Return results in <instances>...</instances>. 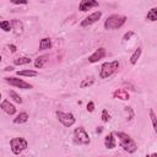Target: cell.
<instances>
[{"label":"cell","instance_id":"cell-30","mask_svg":"<svg viewBox=\"0 0 157 157\" xmlns=\"http://www.w3.org/2000/svg\"><path fill=\"white\" fill-rule=\"evenodd\" d=\"M9 48H10V50H11L12 53H15V52H16V45H13V44H10V45H9Z\"/></svg>","mask_w":157,"mask_h":157},{"label":"cell","instance_id":"cell-4","mask_svg":"<svg viewBox=\"0 0 157 157\" xmlns=\"http://www.w3.org/2000/svg\"><path fill=\"white\" fill-rule=\"evenodd\" d=\"M74 142L76 145H90L91 139L87 131L85 130V128L78 126L74 130Z\"/></svg>","mask_w":157,"mask_h":157},{"label":"cell","instance_id":"cell-11","mask_svg":"<svg viewBox=\"0 0 157 157\" xmlns=\"http://www.w3.org/2000/svg\"><path fill=\"white\" fill-rule=\"evenodd\" d=\"M0 108H1L6 114H9V115H13V114L16 113V108H15V105H13L10 101H7V99H5V101L1 102Z\"/></svg>","mask_w":157,"mask_h":157},{"label":"cell","instance_id":"cell-10","mask_svg":"<svg viewBox=\"0 0 157 157\" xmlns=\"http://www.w3.org/2000/svg\"><path fill=\"white\" fill-rule=\"evenodd\" d=\"M104 56H105V49H104L103 47H101V48L96 49L93 54H91V55L88 56V61H90L91 64H94V63H98V61H99L101 59H103Z\"/></svg>","mask_w":157,"mask_h":157},{"label":"cell","instance_id":"cell-32","mask_svg":"<svg viewBox=\"0 0 157 157\" xmlns=\"http://www.w3.org/2000/svg\"><path fill=\"white\" fill-rule=\"evenodd\" d=\"M102 130H103V128H102V126H99V128H97L96 132H97V134H101V132H102Z\"/></svg>","mask_w":157,"mask_h":157},{"label":"cell","instance_id":"cell-14","mask_svg":"<svg viewBox=\"0 0 157 157\" xmlns=\"http://www.w3.org/2000/svg\"><path fill=\"white\" fill-rule=\"evenodd\" d=\"M52 48V39L48 37H44L40 39L39 43V50H45V49H50Z\"/></svg>","mask_w":157,"mask_h":157},{"label":"cell","instance_id":"cell-21","mask_svg":"<svg viewBox=\"0 0 157 157\" xmlns=\"http://www.w3.org/2000/svg\"><path fill=\"white\" fill-rule=\"evenodd\" d=\"M9 96H10V97L16 102V103H20V104L22 103V98L20 97V94H18L17 92H15V91H12V90H11V91H9Z\"/></svg>","mask_w":157,"mask_h":157},{"label":"cell","instance_id":"cell-23","mask_svg":"<svg viewBox=\"0 0 157 157\" xmlns=\"http://www.w3.org/2000/svg\"><path fill=\"white\" fill-rule=\"evenodd\" d=\"M45 58L47 56H38L37 59H36V61H34V66L38 69H40V67H43V65H44V61H45Z\"/></svg>","mask_w":157,"mask_h":157},{"label":"cell","instance_id":"cell-5","mask_svg":"<svg viewBox=\"0 0 157 157\" xmlns=\"http://www.w3.org/2000/svg\"><path fill=\"white\" fill-rule=\"evenodd\" d=\"M28 144L23 137H13L10 140V147L13 155H20L27 148Z\"/></svg>","mask_w":157,"mask_h":157},{"label":"cell","instance_id":"cell-3","mask_svg":"<svg viewBox=\"0 0 157 157\" xmlns=\"http://www.w3.org/2000/svg\"><path fill=\"white\" fill-rule=\"evenodd\" d=\"M119 69V61L113 60V61H107L101 66L99 71V77L101 78H108L112 75H114Z\"/></svg>","mask_w":157,"mask_h":157},{"label":"cell","instance_id":"cell-13","mask_svg":"<svg viewBox=\"0 0 157 157\" xmlns=\"http://www.w3.org/2000/svg\"><path fill=\"white\" fill-rule=\"evenodd\" d=\"M104 146H105L107 148H109V150H112V148H114V147L117 146V140H115L113 132H109V134L104 137Z\"/></svg>","mask_w":157,"mask_h":157},{"label":"cell","instance_id":"cell-8","mask_svg":"<svg viewBox=\"0 0 157 157\" xmlns=\"http://www.w3.org/2000/svg\"><path fill=\"white\" fill-rule=\"evenodd\" d=\"M101 17H102V11L92 12L91 15H88L87 17H85V18L81 21V27H88V26L96 23Z\"/></svg>","mask_w":157,"mask_h":157},{"label":"cell","instance_id":"cell-20","mask_svg":"<svg viewBox=\"0 0 157 157\" xmlns=\"http://www.w3.org/2000/svg\"><path fill=\"white\" fill-rule=\"evenodd\" d=\"M17 75L18 76H37L38 72L34 70H21V71H17Z\"/></svg>","mask_w":157,"mask_h":157},{"label":"cell","instance_id":"cell-28","mask_svg":"<svg viewBox=\"0 0 157 157\" xmlns=\"http://www.w3.org/2000/svg\"><path fill=\"white\" fill-rule=\"evenodd\" d=\"M132 36H135V33H134L132 31H129V32H126V33L124 34L123 39H124V40H129V39H130V38H131Z\"/></svg>","mask_w":157,"mask_h":157},{"label":"cell","instance_id":"cell-33","mask_svg":"<svg viewBox=\"0 0 157 157\" xmlns=\"http://www.w3.org/2000/svg\"><path fill=\"white\" fill-rule=\"evenodd\" d=\"M1 60H2V58H1V55H0V63H1Z\"/></svg>","mask_w":157,"mask_h":157},{"label":"cell","instance_id":"cell-1","mask_svg":"<svg viewBox=\"0 0 157 157\" xmlns=\"http://www.w3.org/2000/svg\"><path fill=\"white\" fill-rule=\"evenodd\" d=\"M113 134L118 137L119 145H120V147H123V150H124L125 152H128V153H134V152L137 150L136 142H135L128 134L121 132V131H115V132H113Z\"/></svg>","mask_w":157,"mask_h":157},{"label":"cell","instance_id":"cell-7","mask_svg":"<svg viewBox=\"0 0 157 157\" xmlns=\"http://www.w3.org/2000/svg\"><path fill=\"white\" fill-rule=\"evenodd\" d=\"M5 81L7 83H10L11 86L18 87V88H23V90H29L32 88V85L23 81L22 78H17V77H5Z\"/></svg>","mask_w":157,"mask_h":157},{"label":"cell","instance_id":"cell-31","mask_svg":"<svg viewBox=\"0 0 157 157\" xmlns=\"http://www.w3.org/2000/svg\"><path fill=\"white\" fill-rule=\"evenodd\" d=\"M12 70H13L12 66H6V67H5V71H12Z\"/></svg>","mask_w":157,"mask_h":157},{"label":"cell","instance_id":"cell-12","mask_svg":"<svg viewBox=\"0 0 157 157\" xmlns=\"http://www.w3.org/2000/svg\"><path fill=\"white\" fill-rule=\"evenodd\" d=\"M113 97H114V98H118V99H121V101H128V99H130L129 92H128L126 90H124V88H118V90H115V91L113 92Z\"/></svg>","mask_w":157,"mask_h":157},{"label":"cell","instance_id":"cell-18","mask_svg":"<svg viewBox=\"0 0 157 157\" xmlns=\"http://www.w3.org/2000/svg\"><path fill=\"white\" fill-rule=\"evenodd\" d=\"M146 20L152 21V22L157 21V7H152V9L147 12V15H146Z\"/></svg>","mask_w":157,"mask_h":157},{"label":"cell","instance_id":"cell-15","mask_svg":"<svg viewBox=\"0 0 157 157\" xmlns=\"http://www.w3.org/2000/svg\"><path fill=\"white\" fill-rule=\"evenodd\" d=\"M28 114L26 113V112H21L15 119H13V123L15 124H23V123H26L27 120H28Z\"/></svg>","mask_w":157,"mask_h":157},{"label":"cell","instance_id":"cell-27","mask_svg":"<svg viewBox=\"0 0 157 157\" xmlns=\"http://www.w3.org/2000/svg\"><path fill=\"white\" fill-rule=\"evenodd\" d=\"M10 2H12L15 5H27L28 0H10Z\"/></svg>","mask_w":157,"mask_h":157},{"label":"cell","instance_id":"cell-24","mask_svg":"<svg viewBox=\"0 0 157 157\" xmlns=\"http://www.w3.org/2000/svg\"><path fill=\"white\" fill-rule=\"evenodd\" d=\"M148 113H150V118H151V121H152L153 130H155V131H157V128H156V114H155L153 109H148Z\"/></svg>","mask_w":157,"mask_h":157},{"label":"cell","instance_id":"cell-26","mask_svg":"<svg viewBox=\"0 0 157 157\" xmlns=\"http://www.w3.org/2000/svg\"><path fill=\"white\" fill-rule=\"evenodd\" d=\"M12 25L15 26V28H13V29H17V32H21V31H22V23H21L20 21L15 20V21L12 22Z\"/></svg>","mask_w":157,"mask_h":157},{"label":"cell","instance_id":"cell-25","mask_svg":"<svg viewBox=\"0 0 157 157\" xmlns=\"http://www.w3.org/2000/svg\"><path fill=\"white\" fill-rule=\"evenodd\" d=\"M101 118H102V121H104V123H107V121L110 120V114L108 113L107 109H103V110H102V115H101Z\"/></svg>","mask_w":157,"mask_h":157},{"label":"cell","instance_id":"cell-2","mask_svg":"<svg viewBox=\"0 0 157 157\" xmlns=\"http://www.w3.org/2000/svg\"><path fill=\"white\" fill-rule=\"evenodd\" d=\"M126 22V17L123 15L113 13L104 21V29H118Z\"/></svg>","mask_w":157,"mask_h":157},{"label":"cell","instance_id":"cell-22","mask_svg":"<svg viewBox=\"0 0 157 157\" xmlns=\"http://www.w3.org/2000/svg\"><path fill=\"white\" fill-rule=\"evenodd\" d=\"M0 28L5 32H10L12 28H11V23L9 21H0Z\"/></svg>","mask_w":157,"mask_h":157},{"label":"cell","instance_id":"cell-9","mask_svg":"<svg viewBox=\"0 0 157 157\" xmlns=\"http://www.w3.org/2000/svg\"><path fill=\"white\" fill-rule=\"evenodd\" d=\"M99 4L97 0H81L80 5H78V10L82 11V12H86L93 7H98Z\"/></svg>","mask_w":157,"mask_h":157},{"label":"cell","instance_id":"cell-6","mask_svg":"<svg viewBox=\"0 0 157 157\" xmlns=\"http://www.w3.org/2000/svg\"><path fill=\"white\" fill-rule=\"evenodd\" d=\"M55 114H56L58 120H59L64 126H66V128L72 126V125L75 124V121H76V119H75V117H74L72 113H64V112H61V110H58Z\"/></svg>","mask_w":157,"mask_h":157},{"label":"cell","instance_id":"cell-16","mask_svg":"<svg viewBox=\"0 0 157 157\" xmlns=\"http://www.w3.org/2000/svg\"><path fill=\"white\" fill-rule=\"evenodd\" d=\"M141 53H142V49H141V48H137V49H135V52L131 54V56H130V63H131L132 65H135V64L137 63V60H139L140 56H141Z\"/></svg>","mask_w":157,"mask_h":157},{"label":"cell","instance_id":"cell-34","mask_svg":"<svg viewBox=\"0 0 157 157\" xmlns=\"http://www.w3.org/2000/svg\"><path fill=\"white\" fill-rule=\"evenodd\" d=\"M0 99H1V93H0Z\"/></svg>","mask_w":157,"mask_h":157},{"label":"cell","instance_id":"cell-29","mask_svg":"<svg viewBox=\"0 0 157 157\" xmlns=\"http://www.w3.org/2000/svg\"><path fill=\"white\" fill-rule=\"evenodd\" d=\"M87 110H88V112H90V113H91V112H93V110H94V103H93V102H92V101H91V102H88V103H87Z\"/></svg>","mask_w":157,"mask_h":157},{"label":"cell","instance_id":"cell-19","mask_svg":"<svg viewBox=\"0 0 157 157\" xmlns=\"http://www.w3.org/2000/svg\"><path fill=\"white\" fill-rule=\"evenodd\" d=\"M94 83V77H87V78H83L82 81H81V83H80V87L81 88H87V87H90V86H92Z\"/></svg>","mask_w":157,"mask_h":157},{"label":"cell","instance_id":"cell-17","mask_svg":"<svg viewBox=\"0 0 157 157\" xmlns=\"http://www.w3.org/2000/svg\"><path fill=\"white\" fill-rule=\"evenodd\" d=\"M29 63H32V59L28 58V56H21V58L13 59L15 65H26V64H29Z\"/></svg>","mask_w":157,"mask_h":157}]
</instances>
